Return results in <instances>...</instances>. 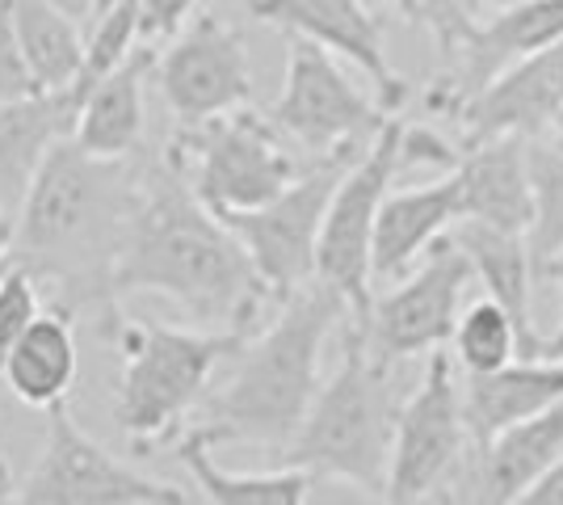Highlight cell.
<instances>
[{"label":"cell","mask_w":563,"mask_h":505,"mask_svg":"<svg viewBox=\"0 0 563 505\" xmlns=\"http://www.w3.org/2000/svg\"><path fill=\"white\" fill-rule=\"evenodd\" d=\"M122 295H161L198 329L219 333H253L265 299H274L244 241L165 152L140 173V198L110 274V299Z\"/></svg>","instance_id":"obj_1"},{"label":"cell","mask_w":563,"mask_h":505,"mask_svg":"<svg viewBox=\"0 0 563 505\" xmlns=\"http://www.w3.org/2000/svg\"><path fill=\"white\" fill-rule=\"evenodd\" d=\"M143 165L93 156L59 140L18 211L13 262L59 290V308L80 312L110 299V274L140 198Z\"/></svg>","instance_id":"obj_2"},{"label":"cell","mask_w":563,"mask_h":505,"mask_svg":"<svg viewBox=\"0 0 563 505\" xmlns=\"http://www.w3.org/2000/svg\"><path fill=\"white\" fill-rule=\"evenodd\" d=\"M350 304L324 278L282 299L278 316L249 333L232 354V366L194 413V426L211 447L253 442L286 451L320 392V354L329 333L350 320Z\"/></svg>","instance_id":"obj_3"},{"label":"cell","mask_w":563,"mask_h":505,"mask_svg":"<svg viewBox=\"0 0 563 505\" xmlns=\"http://www.w3.org/2000/svg\"><path fill=\"white\" fill-rule=\"evenodd\" d=\"M101 337L114 341L122 375H118L114 417L135 451L173 447L181 421H194L198 405L211 392L214 371L244 345L249 333L219 329H173L161 320L122 316L106 304Z\"/></svg>","instance_id":"obj_4"},{"label":"cell","mask_w":563,"mask_h":505,"mask_svg":"<svg viewBox=\"0 0 563 505\" xmlns=\"http://www.w3.org/2000/svg\"><path fill=\"white\" fill-rule=\"evenodd\" d=\"M391 362L371 350L362 325L350 316L345 350L329 384H320L295 442L286 447V463L311 476L350 481L366 493L383 497L391 472L399 421Z\"/></svg>","instance_id":"obj_5"},{"label":"cell","mask_w":563,"mask_h":505,"mask_svg":"<svg viewBox=\"0 0 563 505\" xmlns=\"http://www.w3.org/2000/svg\"><path fill=\"white\" fill-rule=\"evenodd\" d=\"M165 156L214 216L257 211L303 173L278 122L261 119L253 106L207 122H181Z\"/></svg>","instance_id":"obj_6"},{"label":"cell","mask_w":563,"mask_h":505,"mask_svg":"<svg viewBox=\"0 0 563 505\" xmlns=\"http://www.w3.org/2000/svg\"><path fill=\"white\" fill-rule=\"evenodd\" d=\"M404 131L408 122L391 114L371 147L345 168L336 182V194L324 216L320 249H316V278H324L332 290L345 295L353 320L371 312L375 304V223L383 198L391 194L399 165H404Z\"/></svg>","instance_id":"obj_7"},{"label":"cell","mask_w":563,"mask_h":505,"mask_svg":"<svg viewBox=\"0 0 563 505\" xmlns=\"http://www.w3.org/2000/svg\"><path fill=\"white\" fill-rule=\"evenodd\" d=\"M269 119L311 156H336L366 152L391 110L353 85L341 68V55L311 39L286 34V76Z\"/></svg>","instance_id":"obj_8"},{"label":"cell","mask_w":563,"mask_h":505,"mask_svg":"<svg viewBox=\"0 0 563 505\" xmlns=\"http://www.w3.org/2000/svg\"><path fill=\"white\" fill-rule=\"evenodd\" d=\"M357 156L362 152L316 156V165L303 168L299 182H290L274 202H265L257 211L219 216L228 219V228L244 241L257 274L265 278V287L274 290L278 304L316 278V249H320L329 202L336 194V182L345 177V168Z\"/></svg>","instance_id":"obj_9"},{"label":"cell","mask_w":563,"mask_h":505,"mask_svg":"<svg viewBox=\"0 0 563 505\" xmlns=\"http://www.w3.org/2000/svg\"><path fill=\"white\" fill-rule=\"evenodd\" d=\"M22 505H194L198 497L177 484L152 481L118 463L71 417L68 400L47 409V442L30 476L18 484Z\"/></svg>","instance_id":"obj_10"},{"label":"cell","mask_w":563,"mask_h":505,"mask_svg":"<svg viewBox=\"0 0 563 505\" xmlns=\"http://www.w3.org/2000/svg\"><path fill=\"white\" fill-rule=\"evenodd\" d=\"M471 270L467 253L459 249L454 237H442L424 249V257L396 287L375 295L371 312L362 316V333L371 341V350L387 362L399 359H429L433 350L450 345L454 325L463 316V295H467Z\"/></svg>","instance_id":"obj_11"},{"label":"cell","mask_w":563,"mask_h":505,"mask_svg":"<svg viewBox=\"0 0 563 505\" xmlns=\"http://www.w3.org/2000/svg\"><path fill=\"white\" fill-rule=\"evenodd\" d=\"M467 413H463V380L454 375V354L446 345L433 350L424 362L417 392L399 405L396 447L383 502L412 505L433 497L454 476L467 455Z\"/></svg>","instance_id":"obj_12"},{"label":"cell","mask_w":563,"mask_h":505,"mask_svg":"<svg viewBox=\"0 0 563 505\" xmlns=\"http://www.w3.org/2000/svg\"><path fill=\"white\" fill-rule=\"evenodd\" d=\"M156 85L177 122H207L253 106V64L240 30L214 13L194 22L156 55Z\"/></svg>","instance_id":"obj_13"},{"label":"cell","mask_w":563,"mask_h":505,"mask_svg":"<svg viewBox=\"0 0 563 505\" xmlns=\"http://www.w3.org/2000/svg\"><path fill=\"white\" fill-rule=\"evenodd\" d=\"M249 18L265 25H278L282 34H299L332 55L350 59L357 73L371 76L378 101L396 114L408 101V80L391 68L383 22L366 0H244Z\"/></svg>","instance_id":"obj_14"},{"label":"cell","mask_w":563,"mask_h":505,"mask_svg":"<svg viewBox=\"0 0 563 505\" xmlns=\"http://www.w3.org/2000/svg\"><path fill=\"white\" fill-rule=\"evenodd\" d=\"M563 110V39L551 47L517 59L509 68L463 97L450 114L463 127V147L484 144L496 135H521V140H542Z\"/></svg>","instance_id":"obj_15"},{"label":"cell","mask_w":563,"mask_h":505,"mask_svg":"<svg viewBox=\"0 0 563 505\" xmlns=\"http://www.w3.org/2000/svg\"><path fill=\"white\" fill-rule=\"evenodd\" d=\"M450 237L467 253L475 278L493 295L505 312L514 316L517 333H521V359H555L551 354V333H542L534 320V253L526 232H505L479 219H459L450 228Z\"/></svg>","instance_id":"obj_16"},{"label":"cell","mask_w":563,"mask_h":505,"mask_svg":"<svg viewBox=\"0 0 563 505\" xmlns=\"http://www.w3.org/2000/svg\"><path fill=\"white\" fill-rule=\"evenodd\" d=\"M563 39V0H514L493 22H475L471 39L454 51V80L442 94V106L454 110L463 97L484 89L500 68L534 55Z\"/></svg>","instance_id":"obj_17"},{"label":"cell","mask_w":563,"mask_h":505,"mask_svg":"<svg viewBox=\"0 0 563 505\" xmlns=\"http://www.w3.org/2000/svg\"><path fill=\"white\" fill-rule=\"evenodd\" d=\"M463 219H479L505 232H526L534 223V182H530V140L496 135L467 144L454 161Z\"/></svg>","instance_id":"obj_18"},{"label":"cell","mask_w":563,"mask_h":505,"mask_svg":"<svg viewBox=\"0 0 563 505\" xmlns=\"http://www.w3.org/2000/svg\"><path fill=\"white\" fill-rule=\"evenodd\" d=\"M563 455V400L547 413H534L526 421H517L509 430H500L493 442L475 447L471 455L467 488L471 497L493 505L526 502V493L560 463Z\"/></svg>","instance_id":"obj_19"},{"label":"cell","mask_w":563,"mask_h":505,"mask_svg":"<svg viewBox=\"0 0 563 505\" xmlns=\"http://www.w3.org/2000/svg\"><path fill=\"white\" fill-rule=\"evenodd\" d=\"M76 114H80L76 89L0 101V211L9 216L22 211L38 168L51 156V147L71 135Z\"/></svg>","instance_id":"obj_20"},{"label":"cell","mask_w":563,"mask_h":505,"mask_svg":"<svg viewBox=\"0 0 563 505\" xmlns=\"http://www.w3.org/2000/svg\"><path fill=\"white\" fill-rule=\"evenodd\" d=\"M463 219L459 177L450 168L446 177L417 186V190H391L383 198L375 223V283H396L424 257V249L442 241L450 228Z\"/></svg>","instance_id":"obj_21"},{"label":"cell","mask_w":563,"mask_h":505,"mask_svg":"<svg viewBox=\"0 0 563 505\" xmlns=\"http://www.w3.org/2000/svg\"><path fill=\"white\" fill-rule=\"evenodd\" d=\"M563 400V359H514L484 375H463V413L471 447L493 442L500 430L547 413Z\"/></svg>","instance_id":"obj_22"},{"label":"cell","mask_w":563,"mask_h":505,"mask_svg":"<svg viewBox=\"0 0 563 505\" xmlns=\"http://www.w3.org/2000/svg\"><path fill=\"white\" fill-rule=\"evenodd\" d=\"M156 73V51L140 47L122 68L101 76L97 85L85 89L80 97V114L71 127V140L106 156V161H126L135 156L143 144V127H147V110H143V80Z\"/></svg>","instance_id":"obj_23"},{"label":"cell","mask_w":563,"mask_h":505,"mask_svg":"<svg viewBox=\"0 0 563 505\" xmlns=\"http://www.w3.org/2000/svg\"><path fill=\"white\" fill-rule=\"evenodd\" d=\"M76 371H80V354H76L68 308L43 312L9 345V354H0L4 387L30 409H51V405L68 400Z\"/></svg>","instance_id":"obj_24"},{"label":"cell","mask_w":563,"mask_h":505,"mask_svg":"<svg viewBox=\"0 0 563 505\" xmlns=\"http://www.w3.org/2000/svg\"><path fill=\"white\" fill-rule=\"evenodd\" d=\"M173 451L189 472L202 502L214 505H303L311 497V472L303 468H278V472H228L211 455V442L198 430H181Z\"/></svg>","instance_id":"obj_25"},{"label":"cell","mask_w":563,"mask_h":505,"mask_svg":"<svg viewBox=\"0 0 563 505\" xmlns=\"http://www.w3.org/2000/svg\"><path fill=\"white\" fill-rule=\"evenodd\" d=\"M9 18L18 30L30 73L43 85V94H64L76 89L85 76V25L71 22L64 9L51 0H9Z\"/></svg>","instance_id":"obj_26"},{"label":"cell","mask_w":563,"mask_h":505,"mask_svg":"<svg viewBox=\"0 0 563 505\" xmlns=\"http://www.w3.org/2000/svg\"><path fill=\"white\" fill-rule=\"evenodd\" d=\"M450 354L463 366V375H484V371L521 359V333H517L514 316L505 312L493 295L467 304L454 325V337H450Z\"/></svg>","instance_id":"obj_27"},{"label":"cell","mask_w":563,"mask_h":505,"mask_svg":"<svg viewBox=\"0 0 563 505\" xmlns=\"http://www.w3.org/2000/svg\"><path fill=\"white\" fill-rule=\"evenodd\" d=\"M530 182H534V223L530 253L542 278V265L563 253V144L542 135L530 140Z\"/></svg>","instance_id":"obj_28"},{"label":"cell","mask_w":563,"mask_h":505,"mask_svg":"<svg viewBox=\"0 0 563 505\" xmlns=\"http://www.w3.org/2000/svg\"><path fill=\"white\" fill-rule=\"evenodd\" d=\"M143 47L140 39V4L135 0H118L114 9L97 13L89 34H85V76L76 85V97H85L89 85H97L101 76H110L114 68H122L135 51Z\"/></svg>","instance_id":"obj_29"},{"label":"cell","mask_w":563,"mask_h":505,"mask_svg":"<svg viewBox=\"0 0 563 505\" xmlns=\"http://www.w3.org/2000/svg\"><path fill=\"white\" fill-rule=\"evenodd\" d=\"M378 4H387L404 22L429 30L446 55L463 47L471 39V30H475V9L467 0H378Z\"/></svg>","instance_id":"obj_30"},{"label":"cell","mask_w":563,"mask_h":505,"mask_svg":"<svg viewBox=\"0 0 563 505\" xmlns=\"http://www.w3.org/2000/svg\"><path fill=\"white\" fill-rule=\"evenodd\" d=\"M43 316V299H38V278L25 265H9L0 274V354H9V345Z\"/></svg>","instance_id":"obj_31"},{"label":"cell","mask_w":563,"mask_h":505,"mask_svg":"<svg viewBox=\"0 0 563 505\" xmlns=\"http://www.w3.org/2000/svg\"><path fill=\"white\" fill-rule=\"evenodd\" d=\"M34 94H43V85L30 73V59L18 43V30H13L9 4H4L0 9V101H22Z\"/></svg>","instance_id":"obj_32"},{"label":"cell","mask_w":563,"mask_h":505,"mask_svg":"<svg viewBox=\"0 0 563 505\" xmlns=\"http://www.w3.org/2000/svg\"><path fill=\"white\" fill-rule=\"evenodd\" d=\"M140 4V39L143 47L173 43L198 13V0H135Z\"/></svg>","instance_id":"obj_33"},{"label":"cell","mask_w":563,"mask_h":505,"mask_svg":"<svg viewBox=\"0 0 563 505\" xmlns=\"http://www.w3.org/2000/svg\"><path fill=\"white\" fill-rule=\"evenodd\" d=\"M526 505H563V455H560V463L526 493Z\"/></svg>","instance_id":"obj_34"},{"label":"cell","mask_w":563,"mask_h":505,"mask_svg":"<svg viewBox=\"0 0 563 505\" xmlns=\"http://www.w3.org/2000/svg\"><path fill=\"white\" fill-rule=\"evenodd\" d=\"M542 278H551V283L560 287V312H563V253L542 265ZM551 354H555V359H563V320H560V329L551 333Z\"/></svg>","instance_id":"obj_35"},{"label":"cell","mask_w":563,"mask_h":505,"mask_svg":"<svg viewBox=\"0 0 563 505\" xmlns=\"http://www.w3.org/2000/svg\"><path fill=\"white\" fill-rule=\"evenodd\" d=\"M13 244H18V216L0 211V274H4V262H13Z\"/></svg>","instance_id":"obj_36"},{"label":"cell","mask_w":563,"mask_h":505,"mask_svg":"<svg viewBox=\"0 0 563 505\" xmlns=\"http://www.w3.org/2000/svg\"><path fill=\"white\" fill-rule=\"evenodd\" d=\"M55 9H64L71 22H80L85 30H89V22H93V13H97V0H51Z\"/></svg>","instance_id":"obj_37"},{"label":"cell","mask_w":563,"mask_h":505,"mask_svg":"<svg viewBox=\"0 0 563 505\" xmlns=\"http://www.w3.org/2000/svg\"><path fill=\"white\" fill-rule=\"evenodd\" d=\"M0 502H18V484L9 481V472H4V459H0Z\"/></svg>","instance_id":"obj_38"},{"label":"cell","mask_w":563,"mask_h":505,"mask_svg":"<svg viewBox=\"0 0 563 505\" xmlns=\"http://www.w3.org/2000/svg\"><path fill=\"white\" fill-rule=\"evenodd\" d=\"M551 140H560L563 144V110H560V119H555V127H551Z\"/></svg>","instance_id":"obj_39"},{"label":"cell","mask_w":563,"mask_h":505,"mask_svg":"<svg viewBox=\"0 0 563 505\" xmlns=\"http://www.w3.org/2000/svg\"><path fill=\"white\" fill-rule=\"evenodd\" d=\"M114 4H118V0H97V13H106V9H114ZM97 13H93V18H97ZM89 25H93V22H89Z\"/></svg>","instance_id":"obj_40"},{"label":"cell","mask_w":563,"mask_h":505,"mask_svg":"<svg viewBox=\"0 0 563 505\" xmlns=\"http://www.w3.org/2000/svg\"><path fill=\"white\" fill-rule=\"evenodd\" d=\"M467 4H471V9H479V4H484V0H467Z\"/></svg>","instance_id":"obj_41"},{"label":"cell","mask_w":563,"mask_h":505,"mask_svg":"<svg viewBox=\"0 0 563 505\" xmlns=\"http://www.w3.org/2000/svg\"><path fill=\"white\" fill-rule=\"evenodd\" d=\"M4 4H9V0H0V9H4Z\"/></svg>","instance_id":"obj_42"}]
</instances>
